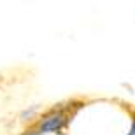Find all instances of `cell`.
Returning <instances> with one entry per match:
<instances>
[{
  "label": "cell",
  "mask_w": 135,
  "mask_h": 135,
  "mask_svg": "<svg viewBox=\"0 0 135 135\" xmlns=\"http://www.w3.org/2000/svg\"><path fill=\"white\" fill-rule=\"evenodd\" d=\"M125 135H132V132H130V130H128V133H125Z\"/></svg>",
  "instance_id": "cell-4"
},
{
  "label": "cell",
  "mask_w": 135,
  "mask_h": 135,
  "mask_svg": "<svg viewBox=\"0 0 135 135\" xmlns=\"http://www.w3.org/2000/svg\"><path fill=\"white\" fill-rule=\"evenodd\" d=\"M130 132H132V135H135V119L132 121V126H130Z\"/></svg>",
  "instance_id": "cell-2"
},
{
  "label": "cell",
  "mask_w": 135,
  "mask_h": 135,
  "mask_svg": "<svg viewBox=\"0 0 135 135\" xmlns=\"http://www.w3.org/2000/svg\"><path fill=\"white\" fill-rule=\"evenodd\" d=\"M25 135H37L35 132H30V133H25Z\"/></svg>",
  "instance_id": "cell-3"
},
{
  "label": "cell",
  "mask_w": 135,
  "mask_h": 135,
  "mask_svg": "<svg viewBox=\"0 0 135 135\" xmlns=\"http://www.w3.org/2000/svg\"><path fill=\"white\" fill-rule=\"evenodd\" d=\"M65 125H67L65 114L60 110H55L39 123V132L40 133H60L65 128Z\"/></svg>",
  "instance_id": "cell-1"
}]
</instances>
